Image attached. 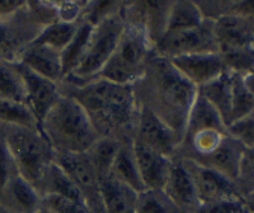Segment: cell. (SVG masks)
<instances>
[{
	"label": "cell",
	"mask_w": 254,
	"mask_h": 213,
	"mask_svg": "<svg viewBox=\"0 0 254 213\" xmlns=\"http://www.w3.org/2000/svg\"><path fill=\"white\" fill-rule=\"evenodd\" d=\"M142 76L148 77L156 102V106L150 109L165 121L182 142L186 118L195 100L197 88L171 65L170 59L162 56L148 60Z\"/></svg>",
	"instance_id": "6da1fadb"
},
{
	"label": "cell",
	"mask_w": 254,
	"mask_h": 213,
	"mask_svg": "<svg viewBox=\"0 0 254 213\" xmlns=\"http://www.w3.org/2000/svg\"><path fill=\"white\" fill-rule=\"evenodd\" d=\"M40 130L55 153L85 155L99 139V130L83 106L71 96L62 94L44 118Z\"/></svg>",
	"instance_id": "7a4b0ae2"
},
{
	"label": "cell",
	"mask_w": 254,
	"mask_h": 213,
	"mask_svg": "<svg viewBox=\"0 0 254 213\" xmlns=\"http://www.w3.org/2000/svg\"><path fill=\"white\" fill-rule=\"evenodd\" d=\"M76 99L91 116L94 126L117 130L129 127L136 119V97L133 85H117L102 79L77 85ZM97 129V127H95Z\"/></svg>",
	"instance_id": "3957f363"
},
{
	"label": "cell",
	"mask_w": 254,
	"mask_h": 213,
	"mask_svg": "<svg viewBox=\"0 0 254 213\" xmlns=\"http://www.w3.org/2000/svg\"><path fill=\"white\" fill-rule=\"evenodd\" d=\"M3 139L17 174L38 189L46 169L55 160V150L47 138L37 129L9 127Z\"/></svg>",
	"instance_id": "277c9868"
},
{
	"label": "cell",
	"mask_w": 254,
	"mask_h": 213,
	"mask_svg": "<svg viewBox=\"0 0 254 213\" xmlns=\"http://www.w3.org/2000/svg\"><path fill=\"white\" fill-rule=\"evenodd\" d=\"M151 47L153 43L141 26H126L114 54L97 79L117 85L136 83L144 74Z\"/></svg>",
	"instance_id": "5b68a950"
},
{
	"label": "cell",
	"mask_w": 254,
	"mask_h": 213,
	"mask_svg": "<svg viewBox=\"0 0 254 213\" xmlns=\"http://www.w3.org/2000/svg\"><path fill=\"white\" fill-rule=\"evenodd\" d=\"M124 27L126 24L118 14H114L95 24L80 64L67 79H70L74 85H83L97 79L106 62L114 54L124 32Z\"/></svg>",
	"instance_id": "8992f818"
},
{
	"label": "cell",
	"mask_w": 254,
	"mask_h": 213,
	"mask_svg": "<svg viewBox=\"0 0 254 213\" xmlns=\"http://www.w3.org/2000/svg\"><path fill=\"white\" fill-rule=\"evenodd\" d=\"M154 47L157 56L167 59L195 53H219L212 20H204L201 26L185 32L162 35Z\"/></svg>",
	"instance_id": "52a82bcc"
},
{
	"label": "cell",
	"mask_w": 254,
	"mask_h": 213,
	"mask_svg": "<svg viewBox=\"0 0 254 213\" xmlns=\"http://www.w3.org/2000/svg\"><path fill=\"white\" fill-rule=\"evenodd\" d=\"M190 177L194 180V186L200 204H210L218 201L242 200V192L238 188V183L219 174L215 169H210L194 160L183 159Z\"/></svg>",
	"instance_id": "ba28073f"
},
{
	"label": "cell",
	"mask_w": 254,
	"mask_h": 213,
	"mask_svg": "<svg viewBox=\"0 0 254 213\" xmlns=\"http://www.w3.org/2000/svg\"><path fill=\"white\" fill-rule=\"evenodd\" d=\"M136 138L135 141L144 144L150 150L156 153L171 158L174 151L177 150V145L180 142V138L176 135V132L159 118L148 106L138 107L136 112Z\"/></svg>",
	"instance_id": "9c48e42d"
},
{
	"label": "cell",
	"mask_w": 254,
	"mask_h": 213,
	"mask_svg": "<svg viewBox=\"0 0 254 213\" xmlns=\"http://www.w3.org/2000/svg\"><path fill=\"white\" fill-rule=\"evenodd\" d=\"M15 65L18 68L24 86V103L32 112V115L35 116L38 127L41 129L44 118L61 97L59 86L52 80H47L35 73H32L26 67L20 65L18 62H15Z\"/></svg>",
	"instance_id": "30bf717a"
},
{
	"label": "cell",
	"mask_w": 254,
	"mask_h": 213,
	"mask_svg": "<svg viewBox=\"0 0 254 213\" xmlns=\"http://www.w3.org/2000/svg\"><path fill=\"white\" fill-rule=\"evenodd\" d=\"M171 65L195 88L204 86L227 70L221 53H195L170 59Z\"/></svg>",
	"instance_id": "8fae6325"
},
{
	"label": "cell",
	"mask_w": 254,
	"mask_h": 213,
	"mask_svg": "<svg viewBox=\"0 0 254 213\" xmlns=\"http://www.w3.org/2000/svg\"><path fill=\"white\" fill-rule=\"evenodd\" d=\"M213 34L221 54L251 47L254 46V17H219L213 20Z\"/></svg>",
	"instance_id": "7c38bea8"
},
{
	"label": "cell",
	"mask_w": 254,
	"mask_h": 213,
	"mask_svg": "<svg viewBox=\"0 0 254 213\" xmlns=\"http://www.w3.org/2000/svg\"><path fill=\"white\" fill-rule=\"evenodd\" d=\"M245 145L235 138L233 135H226L221 144L212 151L210 155L204 156L200 160H194L197 163H201L210 169L218 171L219 174L226 175L235 183L241 180V171H242V160L245 153Z\"/></svg>",
	"instance_id": "4fadbf2b"
},
{
	"label": "cell",
	"mask_w": 254,
	"mask_h": 213,
	"mask_svg": "<svg viewBox=\"0 0 254 213\" xmlns=\"http://www.w3.org/2000/svg\"><path fill=\"white\" fill-rule=\"evenodd\" d=\"M162 192L174 206H177L180 210L186 213H194L195 209L200 206L194 180L190 177V172L185 160L171 162Z\"/></svg>",
	"instance_id": "5bb4252c"
},
{
	"label": "cell",
	"mask_w": 254,
	"mask_h": 213,
	"mask_svg": "<svg viewBox=\"0 0 254 213\" xmlns=\"http://www.w3.org/2000/svg\"><path fill=\"white\" fill-rule=\"evenodd\" d=\"M132 150L145 191H162L173 159L156 153L135 139Z\"/></svg>",
	"instance_id": "9a60e30c"
},
{
	"label": "cell",
	"mask_w": 254,
	"mask_h": 213,
	"mask_svg": "<svg viewBox=\"0 0 254 213\" xmlns=\"http://www.w3.org/2000/svg\"><path fill=\"white\" fill-rule=\"evenodd\" d=\"M15 62L55 83L64 80L61 52L58 50L29 43L20 52Z\"/></svg>",
	"instance_id": "2e32d148"
},
{
	"label": "cell",
	"mask_w": 254,
	"mask_h": 213,
	"mask_svg": "<svg viewBox=\"0 0 254 213\" xmlns=\"http://www.w3.org/2000/svg\"><path fill=\"white\" fill-rule=\"evenodd\" d=\"M55 162L77 185V188L83 192L86 200L88 195H91V192H94L99 197V174L92 166L86 153L85 155L55 153Z\"/></svg>",
	"instance_id": "e0dca14e"
},
{
	"label": "cell",
	"mask_w": 254,
	"mask_h": 213,
	"mask_svg": "<svg viewBox=\"0 0 254 213\" xmlns=\"http://www.w3.org/2000/svg\"><path fill=\"white\" fill-rule=\"evenodd\" d=\"M0 195L5 198L3 206L12 213H37L43 207L40 191L17 174V171L12 174Z\"/></svg>",
	"instance_id": "ac0fdd59"
},
{
	"label": "cell",
	"mask_w": 254,
	"mask_h": 213,
	"mask_svg": "<svg viewBox=\"0 0 254 213\" xmlns=\"http://www.w3.org/2000/svg\"><path fill=\"white\" fill-rule=\"evenodd\" d=\"M138 195L111 175L99 178V200L106 213H136Z\"/></svg>",
	"instance_id": "d6986e66"
},
{
	"label": "cell",
	"mask_w": 254,
	"mask_h": 213,
	"mask_svg": "<svg viewBox=\"0 0 254 213\" xmlns=\"http://www.w3.org/2000/svg\"><path fill=\"white\" fill-rule=\"evenodd\" d=\"M203 130H218V132H229V127L224 124V121L219 113L213 109V106L198 93L192 103L186 118V124L183 130L182 141L186 138L194 136Z\"/></svg>",
	"instance_id": "ffe728a7"
},
{
	"label": "cell",
	"mask_w": 254,
	"mask_h": 213,
	"mask_svg": "<svg viewBox=\"0 0 254 213\" xmlns=\"http://www.w3.org/2000/svg\"><path fill=\"white\" fill-rule=\"evenodd\" d=\"M198 93L213 106L219 113L224 124L230 127V113H232V71L226 70L219 77L197 88Z\"/></svg>",
	"instance_id": "44dd1931"
},
{
	"label": "cell",
	"mask_w": 254,
	"mask_h": 213,
	"mask_svg": "<svg viewBox=\"0 0 254 213\" xmlns=\"http://www.w3.org/2000/svg\"><path fill=\"white\" fill-rule=\"evenodd\" d=\"M109 175L114 177L115 180H118L120 183L126 185L127 188H130L132 191H135L136 194L145 192L144 183H142L138 166H136V160L133 156L132 144L130 145H120L118 153H117L114 163L111 166Z\"/></svg>",
	"instance_id": "7402d4cb"
},
{
	"label": "cell",
	"mask_w": 254,
	"mask_h": 213,
	"mask_svg": "<svg viewBox=\"0 0 254 213\" xmlns=\"http://www.w3.org/2000/svg\"><path fill=\"white\" fill-rule=\"evenodd\" d=\"M203 21L204 17L197 3L192 2L170 3L164 35L179 34V32H185V30L195 29L201 26Z\"/></svg>",
	"instance_id": "603a6c76"
},
{
	"label": "cell",
	"mask_w": 254,
	"mask_h": 213,
	"mask_svg": "<svg viewBox=\"0 0 254 213\" xmlns=\"http://www.w3.org/2000/svg\"><path fill=\"white\" fill-rule=\"evenodd\" d=\"M94 26L88 21H82L77 26V30L73 37V40L68 43V46L61 52V60H62V74L64 79H67L80 64V60L85 54L88 41L91 38Z\"/></svg>",
	"instance_id": "cb8c5ba5"
},
{
	"label": "cell",
	"mask_w": 254,
	"mask_h": 213,
	"mask_svg": "<svg viewBox=\"0 0 254 213\" xmlns=\"http://www.w3.org/2000/svg\"><path fill=\"white\" fill-rule=\"evenodd\" d=\"M77 26H79V23L71 24V23H61V21L46 24V26H43V29L30 43L62 52L73 40L76 30H77Z\"/></svg>",
	"instance_id": "d4e9b609"
},
{
	"label": "cell",
	"mask_w": 254,
	"mask_h": 213,
	"mask_svg": "<svg viewBox=\"0 0 254 213\" xmlns=\"http://www.w3.org/2000/svg\"><path fill=\"white\" fill-rule=\"evenodd\" d=\"M0 100L24 103V86L14 60L0 59Z\"/></svg>",
	"instance_id": "484cf974"
},
{
	"label": "cell",
	"mask_w": 254,
	"mask_h": 213,
	"mask_svg": "<svg viewBox=\"0 0 254 213\" xmlns=\"http://www.w3.org/2000/svg\"><path fill=\"white\" fill-rule=\"evenodd\" d=\"M120 145L121 144H118L114 138L105 136V138H99L97 141H95V144L86 153L92 166L95 168V171H97V174H99V178L109 175L111 166H112L114 159L118 153Z\"/></svg>",
	"instance_id": "4316f807"
},
{
	"label": "cell",
	"mask_w": 254,
	"mask_h": 213,
	"mask_svg": "<svg viewBox=\"0 0 254 213\" xmlns=\"http://www.w3.org/2000/svg\"><path fill=\"white\" fill-rule=\"evenodd\" d=\"M254 112V97L244 85L242 76L232 71V113L230 126L251 116Z\"/></svg>",
	"instance_id": "83f0119b"
},
{
	"label": "cell",
	"mask_w": 254,
	"mask_h": 213,
	"mask_svg": "<svg viewBox=\"0 0 254 213\" xmlns=\"http://www.w3.org/2000/svg\"><path fill=\"white\" fill-rule=\"evenodd\" d=\"M0 121H3L9 127H23V129H37L38 123L32 115L29 107L24 103L0 100Z\"/></svg>",
	"instance_id": "f1b7e54d"
},
{
	"label": "cell",
	"mask_w": 254,
	"mask_h": 213,
	"mask_svg": "<svg viewBox=\"0 0 254 213\" xmlns=\"http://www.w3.org/2000/svg\"><path fill=\"white\" fill-rule=\"evenodd\" d=\"M136 213H186L174 206L162 191H145L138 195Z\"/></svg>",
	"instance_id": "f546056e"
},
{
	"label": "cell",
	"mask_w": 254,
	"mask_h": 213,
	"mask_svg": "<svg viewBox=\"0 0 254 213\" xmlns=\"http://www.w3.org/2000/svg\"><path fill=\"white\" fill-rule=\"evenodd\" d=\"M41 204L50 213H92L91 206L88 203L59 195H43Z\"/></svg>",
	"instance_id": "4dcf8cb0"
},
{
	"label": "cell",
	"mask_w": 254,
	"mask_h": 213,
	"mask_svg": "<svg viewBox=\"0 0 254 213\" xmlns=\"http://www.w3.org/2000/svg\"><path fill=\"white\" fill-rule=\"evenodd\" d=\"M224 62L229 71L238 73V74H248L254 71V46L224 53Z\"/></svg>",
	"instance_id": "1f68e13d"
},
{
	"label": "cell",
	"mask_w": 254,
	"mask_h": 213,
	"mask_svg": "<svg viewBox=\"0 0 254 213\" xmlns=\"http://www.w3.org/2000/svg\"><path fill=\"white\" fill-rule=\"evenodd\" d=\"M83 6L79 2H55V15L56 21L61 23H77L79 17L83 12Z\"/></svg>",
	"instance_id": "d6a6232c"
},
{
	"label": "cell",
	"mask_w": 254,
	"mask_h": 213,
	"mask_svg": "<svg viewBox=\"0 0 254 213\" xmlns=\"http://www.w3.org/2000/svg\"><path fill=\"white\" fill-rule=\"evenodd\" d=\"M194 213H247V209L242 200H230L210 204H200Z\"/></svg>",
	"instance_id": "836d02e7"
},
{
	"label": "cell",
	"mask_w": 254,
	"mask_h": 213,
	"mask_svg": "<svg viewBox=\"0 0 254 213\" xmlns=\"http://www.w3.org/2000/svg\"><path fill=\"white\" fill-rule=\"evenodd\" d=\"M229 133L238 138L247 148H254V116H248L230 126Z\"/></svg>",
	"instance_id": "e575fe53"
},
{
	"label": "cell",
	"mask_w": 254,
	"mask_h": 213,
	"mask_svg": "<svg viewBox=\"0 0 254 213\" xmlns=\"http://www.w3.org/2000/svg\"><path fill=\"white\" fill-rule=\"evenodd\" d=\"M14 172H15V168H14L12 159L9 156L8 147H6L3 135H2L0 136V194H2L3 189L6 188L8 181Z\"/></svg>",
	"instance_id": "d590c367"
},
{
	"label": "cell",
	"mask_w": 254,
	"mask_h": 213,
	"mask_svg": "<svg viewBox=\"0 0 254 213\" xmlns=\"http://www.w3.org/2000/svg\"><path fill=\"white\" fill-rule=\"evenodd\" d=\"M27 3L20 0H0V21H5L15 15L18 11L26 9Z\"/></svg>",
	"instance_id": "8d00e7d4"
},
{
	"label": "cell",
	"mask_w": 254,
	"mask_h": 213,
	"mask_svg": "<svg viewBox=\"0 0 254 213\" xmlns=\"http://www.w3.org/2000/svg\"><path fill=\"white\" fill-rule=\"evenodd\" d=\"M245 175L250 177V178H254V148H245L241 178L245 177Z\"/></svg>",
	"instance_id": "74e56055"
},
{
	"label": "cell",
	"mask_w": 254,
	"mask_h": 213,
	"mask_svg": "<svg viewBox=\"0 0 254 213\" xmlns=\"http://www.w3.org/2000/svg\"><path fill=\"white\" fill-rule=\"evenodd\" d=\"M14 41H15L14 34L6 26V20L0 21V52H6L14 44Z\"/></svg>",
	"instance_id": "f35d334b"
},
{
	"label": "cell",
	"mask_w": 254,
	"mask_h": 213,
	"mask_svg": "<svg viewBox=\"0 0 254 213\" xmlns=\"http://www.w3.org/2000/svg\"><path fill=\"white\" fill-rule=\"evenodd\" d=\"M242 203L247 209V213H254V189L242 195Z\"/></svg>",
	"instance_id": "ab89813d"
},
{
	"label": "cell",
	"mask_w": 254,
	"mask_h": 213,
	"mask_svg": "<svg viewBox=\"0 0 254 213\" xmlns=\"http://www.w3.org/2000/svg\"><path fill=\"white\" fill-rule=\"evenodd\" d=\"M241 76H242L245 88L248 89V93L254 97V71L248 73V74H241Z\"/></svg>",
	"instance_id": "60d3db41"
},
{
	"label": "cell",
	"mask_w": 254,
	"mask_h": 213,
	"mask_svg": "<svg viewBox=\"0 0 254 213\" xmlns=\"http://www.w3.org/2000/svg\"><path fill=\"white\" fill-rule=\"evenodd\" d=\"M0 213H12L11 210H8L3 204H0Z\"/></svg>",
	"instance_id": "b9f144b4"
},
{
	"label": "cell",
	"mask_w": 254,
	"mask_h": 213,
	"mask_svg": "<svg viewBox=\"0 0 254 213\" xmlns=\"http://www.w3.org/2000/svg\"><path fill=\"white\" fill-rule=\"evenodd\" d=\"M37 213H50V212H49L47 209H44V207H41V209H40V210H38Z\"/></svg>",
	"instance_id": "7bdbcfd3"
},
{
	"label": "cell",
	"mask_w": 254,
	"mask_h": 213,
	"mask_svg": "<svg viewBox=\"0 0 254 213\" xmlns=\"http://www.w3.org/2000/svg\"><path fill=\"white\" fill-rule=\"evenodd\" d=\"M251 116H254V112H253V115H251Z\"/></svg>",
	"instance_id": "ee69618b"
}]
</instances>
